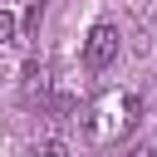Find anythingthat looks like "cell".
Here are the masks:
<instances>
[{
	"label": "cell",
	"instance_id": "obj_4",
	"mask_svg": "<svg viewBox=\"0 0 157 157\" xmlns=\"http://www.w3.org/2000/svg\"><path fill=\"white\" fill-rule=\"evenodd\" d=\"M34 157H69V147H64L59 137H44V142L34 147Z\"/></svg>",
	"mask_w": 157,
	"mask_h": 157
},
{
	"label": "cell",
	"instance_id": "obj_1",
	"mask_svg": "<svg viewBox=\"0 0 157 157\" xmlns=\"http://www.w3.org/2000/svg\"><path fill=\"white\" fill-rule=\"evenodd\" d=\"M137 123V98L132 93H103L93 108H88V137L93 142H118L128 128Z\"/></svg>",
	"mask_w": 157,
	"mask_h": 157
},
{
	"label": "cell",
	"instance_id": "obj_2",
	"mask_svg": "<svg viewBox=\"0 0 157 157\" xmlns=\"http://www.w3.org/2000/svg\"><path fill=\"white\" fill-rule=\"evenodd\" d=\"M118 39H123L118 25H108V20L93 25L88 39H83V69H108V64L118 59Z\"/></svg>",
	"mask_w": 157,
	"mask_h": 157
},
{
	"label": "cell",
	"instance_id": "obj_6",
	"mask_svg": "<svg viewBox=\"0 0 157 157\" xmlns=\"http://www.w3.org/2000/svg\"><path fill=\"white\" fill-rule=\"evenodd\" d=\"M128 157H157V152H152V147H147V142H137V147H132V152H128Z\"/></svg>",
	"mask_w": 157,
	"mask_h": 157
},
{
	"label": "cell",
	"instance_id": "obj_3",
	"mask_svg": "<svg viewBox=\"0 0 157 157\" xmlns=\"http://www.w3.org/2000/svg\"><path fill=\"white\" fill-rule=\"evenodd\" d=\"M25 98L29 103L49 98V64H25Z\"/></svg>",
	"mask_w": 157,
	"mask_h": 157
},
{
	"label": "cell",
	"instance_id": "obj_5",
	"mask_svg": "<svg viewBox=\"0 0 157 157\" xmlns=\"http://www.w3.org/2000/svg\"><path fill=\"white\" fill-rule=\"evenodd\" d=\"M15 29H20V25H15V15H10V10H0V44H10V39H15Z\"/></svg>",
	"mask_w": 157,
	"mask_h": 157
}]
</instances>
